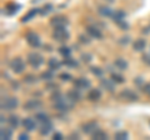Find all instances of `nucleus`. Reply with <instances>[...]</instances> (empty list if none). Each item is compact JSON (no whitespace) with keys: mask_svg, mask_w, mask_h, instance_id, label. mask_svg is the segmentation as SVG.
Masks as SVG:
<instances>
[{"mask_svg":"<svg viewBox=\"0 0 150 140\" xmlns=\"http://www.w3.org/2000/svg\"><path fill=\"white\" fill-rule=\"evenodd\" d=\"M55 88H58V85L54 84V83H51V81H49L48 84H46V89H49V90H54Z\"/></svg>","mask_w":150,"mask_h":140,"instance_id":"49530a36","label":"nucleus"},{"mask_svg":"<svg viewBox=\"0 0 150 140\" xmlns=\"http://www.w3.org/2000/svg\"><path fill=\"white\" fill-rule=\"evenodd\" d=\"M41 106H43V101L41 100H39V99H30V100H28L26 103H24L23 108H24V110L31 111V110L40 109Z\"/></svg>","mask_w":150,"mask_h":140,"instance_id":"9b49d317","label":"nucleus"},{"mask_svg":"<svg viewBox=\"0 0 150 140\" xmlns=\"http://www.w3.org/2000/svg\"><path fill=\"white\" fill-rule=\"evenodd\" d=\"M63 65H65L68 68H78V62L75 59H71L70 57H68V58H64Z\"/></svg>","mask_w":150,"mask_h":140,"instance_id":"c85d7f7f","label":"nucleus"},{"mask_svg":"<svg viewBox=\"0 0 150 140\" xmlns=\"http://www.w3.org/2000/svg\"><path fill=\"white\" fill-rule=\"evenodd\" d=\"M125 16H126V13L124 10H115L114 13H112V15H111V19L112 21H115V23H119V21H123L125 20Z\"/></svg>","mask_w":150,"mask_h":140,"instance_id":"4be33fe9","label":"nucleus"},{"mask_svg":"<svg viewBox=\"0 0 150 140\" xmlns=\"http://www.w3.org/2000/svg\"><path fill=\"white\" fill-rule=\"evenodd\" d=\"M129 138V133L125 132V130H120V132H116L114 135V139L116 140H126Z\"/></svg>","mask_w":150,"mask_h":140,"instance_id":"2f4dec72","label":"nucleus"},{"mask_svg":"<svg viewBox=\"0 0 150 140\" xmlns=\"http://www.w3.org/2000/svg\"><path fill=\"white\" fill-rule=\"evenodd\" d=\"M145 48H146V40L143 39V38H139L133 43V50L134 51L140 53V51H144Z\"/></svg>","mask_w":150,"mask_h":140,"instance_id":"a211bd4d","label":"nucleus"},{"mask_svg":"<svg viewBox=\"0 0 150 140\" xmlns=\"http://www.w3.org/2000/svg\"><path fill=\"white\" fill-rule=\"evenodd\" d=\"M142 62H143L144 64H146V65H149V66H150V55H149V54H144L143 57H142Z\"/></svg>","mask_w":150,"mask_h":140,"instance_id":"c03bdc74","label":"nucleus"},{"mask_svg":"<svg viewBox=\"0 0 150 140\" xmlns=\"http://www.w3.org/2000/svg\"><path fill=\"white\" fill-rule=\"evenodd\" d=\"M98 13H99L103 18H111L114 11H112L109 6H99L98 8Z\"/></svg>","mask_w":150,"mask_h":140,"instance_id":"a878e982","label":"nucleus"},{"mask_svg":"<svg viewBox=\"0 0 150 140\" xmlns=\"http://www.w3.org/2000/svg\"><path fill=\"white\" fill-rule=\"evenodd\" d=\"M59 53H60L62 57L68 58V57L71 55V49L68 48V46H60V48H59Z\"/></svg>","mask_w":150,"mask_h":140,"instance_id":"f704fd0d","label":"nucleus"},{"mask_svg":"<svg viewBox=\"0 0 150 140\" xmlns=\"http://www.w3.org/2000/svg\"><path fill=\"white\" fill-rule=\"evenodd\" d=\"M142 83H143V79H142V78H137V79L134 80V84H138V85H140Z\"/></svg>","mask_w":150,"mask_h":140,"instance_id":"3c124183","label":"nucleus"},{"mask_svg":"<svg viewBox=\"0 0 150 140\" xmlns=\"http://www.w3.org/2000/svg\"><path fill=\"white\" fill-rule=\"evenodd\" d=\"M19 116L18 115H10L8 118V124L10 125V127L13 128V129H16L18 127H19Z\"/></svg>","mask_w":150,"mask_h":140,"instance_id":"bb28decb","label":"nucleus"},{"mask_svg":"<svg viewBox=\"0 0 150 140\" xmlns=\"http://www.w3.org/2000/svg\"><path fill=\"white\" fill-rule=\"evenodd\" d=\"M10 84H11V88H13V90H19V83L18 81H10Z\"/></svg>","mask_w":150,"mask_h":140,"instance_id":"09e8293b","label":"nucleus"},{"mask_svg":"<svg viewBox=\"0 0 150 140\" xmlns=\"http://www.w3.org/2000/svg\"><path fill=\"white\" fill-rule=\"evenodd\" d=\"M91 138H93L94 140H106V139H108V134H106L103 129L98 128L95 132L91 134Z\"/></svg>","mask_w":150,"mask_h":140,"instance_id":"5701e85b","label":"nucleus"},{"mask_svg":"<svg viewBox=\"0 0 150 140\" xmlns=\"http://www.w3.org/2000/svg\"><path fill=\"white\" fill-rule=\"evenodd\" d=\"M116 25H118L121 30H128L129 29V25H128V23H126L125 20L123 21H119V23H116Z\"/></svg>","mask_w":150,"mask_h":140,"instance_id":"a19ab883","label":"nucleus"},{"mask_svg":"<svg viewBox=\"0 0 150 140\" xmlns=\"http://www.w3.org/2000/svg\"><path fill=\"white\" fill-rule=\"evenodd\" d=\"M13 128H1L0 129V138H1L3 140H10L11 136H13Z\"/></svg>","mask_w":150,"mask_h":140,"instance_id":"b1692460","label":"nucleus"},{"mask_svg":"<svg viewBox=\"0 0 150 140\" xmlns=\"http://www.w3.org/2000/svg\"><path fill=\"white\" fill-rule=\"evenodd\" d=\"M53 139H55V140H63L64 136H63V134H62V133H54Z\"/></svg>","mask_w":150,"mask_h":140,"instance_id":"de8ad7c7","label":"nucleus"},{"mask_svg":"<svg viewBox=\"0 0 150 140\" xmlns=\"http://www.w3.org/2000/svg\"><path fill=\"white\" fill-rule=\"evenodd\" d=\"M73 84H74V88H76L79 90H85V89H89V88L91 86L90 80L86 78H76L73 81Z\"/></svg>","mask_w":150,"mask_h":140,"instance_id":"9d476101","label":"nucleus"},{"mask_svg":"<svg viewBox=\"0 0 150 140\" xmlns=\"http://www.w3.org/2000/svg\"><path fill=\"white\" fill-rule=\"evenodd\" d=\"M90 71H91L93 75H95L98 78H101L103 74H104V70H103L101 68H99V66H91L90 68Z\"/></svg>","mask_w":150,"mask_h":140,"instance_id":"c9c22d12","label":"nucleus"},{"mask_svg":"<svg viewBox=\"0 0 150 140\" xmlns=\"http://www.w3.org/2000/svg\"><path fill=\"white\" fill-rule=\"evenodd\" d=\"M73 138L79 139V134H78V133H71V134L69 135V139H73Z\"/></svg>","mask_w":150,"mask_h":140,"instance_id":"8fccbe9b","label":"nucleus"},{"mask_svg":"<svg viewBox=\"0 0 150 140\" xmlns=\"http://www.w3.org/2000/svg\"><path fill=\"white\" fill-rule=\"evenodd\" d=\"M59 79L63 81H70L73 79V76L69 73H62V74H59Z\"/></svg>","mask_w":150,"mask_h":140,"instance_id":"4c0bfd02","label":"nucleus"},{"mask_svg":"<svg viewBox=\"0 0 150 140\" xmlns=\"http://www.w3.org/2000/svg\"><path fill=\"white\" fill-rule=\"evenodd\" d=\"M96 129H98V121L95 120H89L81 125V132L86 135H91Z\"/></svg>","mask_w":150,"mask_h":140,"instance_id":"1a4fd4ad","label":"nucleus"},{"mask_svg":"<svg viewBox=\"0 0 150 140\" xmlns=\"http://www.w3.org/2000/svg\"><path fill=\"white\" fill-rule=\"evenodd\" d=\"M40 79H43L45 81H51L54 79V70H46V71H43L40 75Z\"/></svg>","mask_w":150,"mask_h":140,"instance_id":"cd10ccee","label":"nucleus"},{"mask_svg":"<svg viewBox=\"0 0 150 140\" xmlns=\"http://www.w3.org/2000/svg\"><path fill=\"white\" fill-rule=\"evenodd\" d=\"M119 98L126 101H138L139 100V95L135 91H133L131 89H124L120 91Z\"/></svg>","mask_w":150,"mask_h":140,"instance_id":"6e6552de","label":"nucleus"},{"mask_svg":"<svg viewBox=\"0 0 150 140\" xmlns=\"http://www.w3.org/2000/svg\"><path fill=\"white\" fill-rule=\"evenodd\" d=\"M53 9H54V6H53V4H45V5L40 9V15L41 16H45V15H48L49 13H51L53 11Z\"/></svg>","mask_w":150,"mask_h":140,"instance_id":"c756f323","label":"nucleus"},{"mask_svg":"<svg viewBox=\"0 0 150 140\" xmlns=\"http://www.w3.org/2000/svg\"><path fill=\"white\" fill-rule=\"evenodd\" d=\"M53 129H54L53 123H51L50 120H48V121H45V123H41V127L39 129V134L41 136H48V135L53 132Z\"/></svg>","mask_w":150,"mask_h":140,"instance_id":"ddd939ff","label":"nucleus"},{"mask_svg":"<svg viewBox=\"0 0 150 140\" xmlns=\"http://www.w3.org/2000/svg\"><path fill=\"white\" fill-rule=\"evenodd\" d=\"M51 36H53L54 40L59 41V43H65V41L69 40L70 34L67 30V28H54L53 33H51Z\"/></svg>","mask_w":150,"mask_h":140,"instance_id":"7ed1b4c3","label":"nucleus"},{"mask_svg":"<svg viewBox=\"0 0 150 140\" xmlns=\"http://www.w3.org/2000/svg\"><path fill=\"white\" fill-rule=\"evenodd\" d=\"M111 80L114 81L115 84H123L125 81V78L123 75H120V74H116V73H111Z\"/></svg>","mask_w":150,"mask_h":140,"instance_id":"473e14b6","label":"nucleus"},{"mask_svg":"<svg viewBox=\"0 0 150 140\" xmlns=\"http://www.w3.org/2000/svg\"><path fill=\"white\" fill-rule=\"evenodd\" d=\"M35 119L38 121H40V123H45V121L50 120L49 119V115L46 114V113H44V111H39V113H36L35 114Z\"/></svg>","mask_w":150,"mask_h":140,"instance_id":"7c9ffc66","label":"nucleus"},{"mask_svg":"<svg viewBox=\"0 0 150 140\" xmlns=\"http://www.w3.org/2000/svg\"><path fill=\"white\" fill-rule=\"evenodd\" d=\"M50 25L53 28H67L69 25V20L64 15H55L50 19Z\"/></svg>","mask_w":150,"mask_h":140,"instance_id":"423d86ee","label":"nucleus"},{"mask_svg":"<svg viewBox=\"0 0 150 140\" xmlns=\"http://www.w3.org/2000/svg\"><path fill=\"white\" fill-rule=\"evenodd\" d=\"M86 33H88V35L90 36V38H93V39H98V40L103 39L101 30L99 29V28L94 26V25H88L86 26Z\"/></svg>","mask_w":150,"mask_h":140,"instance_id":"f8f14e48","label":"nucleus"},{"mask_svg":"<svg viewBox=\"0 0 150 140\" xmlns=\"http://www.w3.org/2000/svg\"><path fill=\"white\" fill-rule=\"evenodd\" d=\"M25 39H26V43L29 44L31 48H39V46L41 45V40H40V36L36 34V33L34 31H29L26 33L25 35Z\"/></svg>","mask_w":150,"mask_h":140,"instance_id":"0eeeda50","label":"nucleus"},{"mask_svg":"<svg viewBox=\"0 0 150 140\" xmlns=\"http://www.w3.org/2000/svg\"><path fill=\"white\" fill-rule=\"evenodd\" d=\"M19 8H20V5H18V4L15 3H9L5 5V8H4V13L6 14V15H14V14H16Z\"/></svg>","mask_w":150,"mask_h":140,"instance_id":"aec40b11","label":"nucleus"},{"mask_svg":"<svg viewBox=\"0 0 150 140\" xmlns=\"http://www.w3.org/2000/svg\"><path fill=\"white\" fill-rule=\"evenodd\" d=\"M67 96H68L71 101H74V103H78L79 100H81L80 90L76 89V88H74V89H70V90L67 93Z\"/></svg>","mask_w":150,"mask_h":140,"instance_id":"f3484780","label":"nucleus"},{"mask_svg":"<svg viewBox=\"0 0 150 140\" xmlns=\"http://www.w3.org/2000/svg\"><path fill=\"white\" fill-rule=\"evenodd\" d=\"M39 13H40V9H39V8H33V9H30V10L25 14L24 16L21 18L20 21H21V23H28V21H30L31 19H34V18H35Z\"/></svg>","mask_w":150,"mask_h":140,"instance_id":"2eb2a0df","label":"nucleus"},{"mask_svg":"<svg viewBox=\"0 0 150 140\" xmlns=\"http://www.w3.org/2000/svg\"><path fill=\"white\" fill-rule=\"evenodd\" d=\"M143 91H144L148 96H150V81H149V83H146V84H144V85H143Z\"/></svg>","mask_w":150,"mask_h":140,"instance_id":"37998d69","label":"nucleus"},{"mask_svg":"<svg viewBox=\"0 0 150 140\" xmlns=\"http://www.w3.org/2000/svg\"><path fill=\"white\" fill-rule=\"evenodd\" d=\"M44 50H46V51H51V50H53V48H51L50 45L46 44V45H44Z\"/></svg>","mask_w":150,"mask_h":140,"instance_id":"603ef678","label":"nucleus"},{"mask_svg":"<svg viewBox=\"0 0 150 140\" xmlns=\"http://www.w3.org/2000/svg\"><path fill=\"white\" fill-rule=\"evenodd\" d=\"M79 41H80L81 44H85V45H88V44H90V39H89V36H86L85 34H80L79 35Z\"/></svg>","mask_w":150,"mask_h":140,"instance_id":"58836bf2","label":"nucleus"},{"mask_svg":"<svg viewBox=\"0 0 150 140\" xmlns=\"http://www.w3.org/2000/svg\"><path fill=\"white\" fill-rule=\"evenodd\" d=\"M100 86L110 93L115 90V83L111 79H100Z\"/></svg>","mask_w":150,"mask_h":140,"instance_id":"dca6fc26","label":"nucleus"},{"mask_svg":"<svg viewBox=\"0 0 150 140\" xmlns=\"http://www.w3.org/2000/svg\"><path fill=\"white\" fill-rule=\"evenodd\" d=\"M105 1H108V3L111 4V3H115V0H105Z\"/></svg>","mask_w":150,"mask_h":140,"instance_id":"5fc2aeb1","label":"nucleus"},{"mask_svg":"<svg viewBox=\"0 0 150 140\" xmlns=\"http://www.w3.org/2000/svg\"><path fill=\"white\" fill-rule=\"evenodd\" d=\"M5 116H4V115H1V120H0V121H1V124H4V121H5Z\"/></svg>","mask_w":150,"mask_h":140,"instance_id":"864d4df0","label":"nucleus"},{"mask_svg":"<svg viewBox=\"0 0 150 140\" xmlns=\"http://www.w3.org/2000/svg\"><path fill=\"white\" fill-rule=\"evenodd\" d=\"M26 60H28V64H29L31 68H34V69L40 68L41 65L44 64V57L41 54L36 53V51H31V53L28 54Z\"/></svg>","mask_w":150,"mask_h":140,"instance_id":"f257e3e1","label":"nucleus"},{"mask_svg":"<svg viewBox=\"0 0 150 140\" xmlns=\"http://www.w3.org/2000/svg\"><path fill=\"white\" fill-rule=\"evenodd\" d=\"M62 65H63V63H60L56 58H50L48 60V68L50 70H54V71H55V70H58V69H60Z\"/></svg>","mask_w":150,"mask_h":140,"instance_id":"393cba45","label":"nucleus"},{"mask_svg":"<svg viewBox=\"0 0 150 140\" xmlns=\"http://www.w3.org/2000/svg\"><path fill=\"white\" fill-rule=\"evenodd\" d=\"M118 43L121 44V45H126V44L130 43V38H129V36H123V38H120L118 40Z\"/></svg>","mask_w":150,"mask_h":140,"instance_id":"79ce46f5","label":"nucleus"},{"mask_svg":"<svg viewBox=\"0 0 150 140\" xmlns=\"http://www.w3.org/2000/svg\"><path fill=\"white\" fill-rule=\"evenodd\" d=\"M1 110H6V111H11L14 109H16L19 106V99L15 96H6L3 98L1 103H0Z\"/></svg>","mask_w":150,"mask_h":140,"instance_id":"f03ea898","label":"nucleus"},{"mask_svg":"<svg viewBox=\"0 0 150 140\" xmlns=\"http://www.w3.org/2000/svg\"><path fill=\"white\" fill-rule=\"evenodd\" d=\"M86 98L89 101H99L101 99V91L99 89H90Z\"/></svg>","mask_w":150,"mask_h":140,"instance_id":"6ab92c4d","label":"nucleus"},{"mask_svg":"<svg viewBox=\"0 0 150 140\" xmlns=\"http://www.w3.org/2000/svg\"><path fill=\"white\" fill-rule=\"evenodd\" d=\"M64 95L62 94V93L60 91H55V93H53V94H51V96H50V99L53 100V101H58V100H60L63 98Z\"/></svg>","mask_w":150,"mask_h":140,"instance_id":"ea45409f","label":"nucleus"},{"mask_svg":"<svg viewBox=\"0 0 150 140\" xmlns=\"http://www.w3.org/2000/svg\"><path fill=\"white\" fill-rule=\"evenodd\" d=\"M23 127L26 132H34V130L38 129V125H36V120H34L33 118H25L23 119Z\"/></svg>","mask_w":150,"mask_h":140,"instance_id":"4468645a","label":"nucleus"},{"mask_svg":"<svg viewBox=\"0 0 150 140\" xmlns=\"http://www.w3.org/2000/svg\"><path fill=\"white\" fill-rule=\"evenodd\" d=\"M80 58H81V60H83L84 63H86V64H88V63H90L91 60H93V55H91V54H89V53H83Z\"/></svg>","mask_w":150,"mask_h":140,"instance_id":"e433bc0d","label":"nucleus"},{"mask_svg":"<svg viewBox=\"0 0 150 140\" xmlns=\"http://www.w3.org/2000/svg\"><path fill=\"white\" fill-rule=\"evenodd\" d=\"M18 139L19 140H28V139H29V135H28V133H20V134H19L18 135Z\"/></svg>","mask_w":150,"mask_h":140,"instance_id":"a18cd8bd","label":"nucleus"},{"mask_svg":"<svg viewBox=\"0 0 150 140\" xmlns=\"http://www.w3.org/2000/svg\"><path fill=\"white\" fill-rule=\"evenodd\" d=\"M114 66H115L116 69H119L120 71H125V70L128 69L129 64H128V62H126L125 59L118 58V59H115V62H114Z\"/></svg>","mask_w":150,"mask_h":140,"instance_id":"412c9836","label":"nucleus"},{"mask_svg":"<svg viewBox=\"0 0 150 140\" xmlns=\"http://www.w3.org/2000/svg\"><path fill=\"white\" fill-rule=\"evenodd\" d=\"M23 80H24L25 84H35L38 81V78L35 75H33V74H26V75L23 78Z\"/></svg>","mask_w":150,"mask_h":140,"instance_id":"72a5a7b5","label":"nucleus"},{"mask_svg":"<svg viewBox=\"0 0 150 140\" xmlns=\"http://www.w3.org/2000/svg\"><path fill=\"white\" fill-rule=\"evenodd\" d=\"M74 104H75V103L70 100L68 96H63L60 100L55 101L54 108H55L56 110H59V111H68V110H70V109H73Z\"/></svg>","mask_w":150,"mask_h":140,"instance_id":"20e7f679","label":"nucleus"},{"mask_svg":"<svg viewBox=\"0 0 150 140\" xmlns=\"http://www.w3.org/2000/svg\"><path fill=\"white\" fill-rule=\"evenodd\" d=\"M9 66H10L11 71L15 74H23L25 70V63L20 57H16L11 59V62L9 63Z\"/></svg>","mask_w":150,"mask_h":140,"instance_id":"39448f33","label":"nucleus"}]
</instances>
